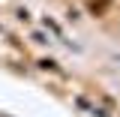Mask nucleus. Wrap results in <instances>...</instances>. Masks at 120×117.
Returning <instances> with one entry per match:
<instances>
[{"instance_id": "obj_1", "label": "nucleus", "mask_w": 120, "mask_h": 117, "mask_svg": "<svg viewBox=\"0 0 120 117\" xmlns=\"http://www.w3.org/2000/svg\"><path fill=\"white\" fill-rule=\"evenodd\" d=\"M87 6H90V12H93V15H102L105 9H108V0H90Z\"/></svg>"}]
</instances>
